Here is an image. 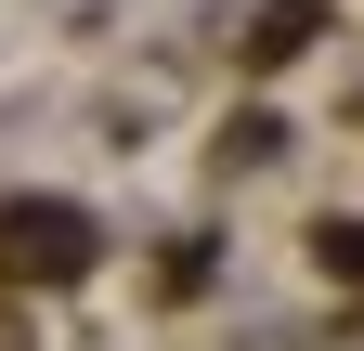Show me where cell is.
<instances>
[{"label": "cell", "mask_w": 364, "mask_h": 351, "mask_svg": "<svg viewBox=\"0 0 364 351\" xmlns=\"http://www.w3.org/2000/svg\"><path fill=\"white\" fill-rule=\"evenodd\" d=\"M0 260L53 286V274H78V260H91V222H78L65 195H26V208H0Z\"/></svg>", "instance_id": "6da1fadb"}]
</instances>
